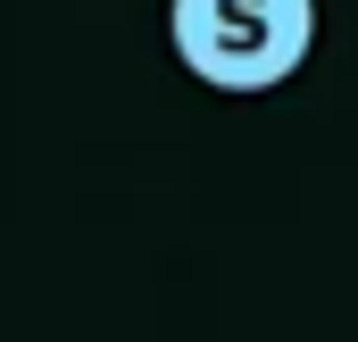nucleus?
<instances>
[{"label": "nucleus", "instance_id": "obj_1", "mask_svg": "<svg viewBox=\"0 0 358 342\" xmlns=\"http://www.w3.org/2000/svg\"><path fill=\"white\" fill-rule=\"evenodd\" d=\"M176 59L217 92H275L317 50V0H167Z\"/></svg>", "mask_w": 358, "mask_h": 342}]
</instances>
